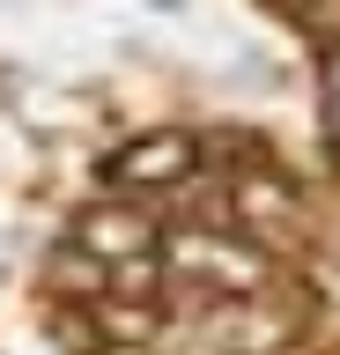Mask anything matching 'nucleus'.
I'll return each instance as SVG.
<instances>
[{
  "mask_svg": "<svg viewBox=\"0 0 340 355\" xmlns=\"http://www.w3.org/2000/svg\"><path fill=\"white\" fill-rule=\"evenodd\" d=\"M156 244V222L141 215V207H96V215H82V252H96V259H141Z\"/></svg>",
  "mask_w": 340,
  "mask_h": 355,
  "instance_id": "nucleus-1",
  "label": "nucleus"
},
{
  "mask_svg": "<svg viewBox=\"0 0 340 355\" xmlns=\"http://www.w3.org/2000/svg\"><path fill=\"white\" fill-rule=\"evenodd\" d=\"M185 163H193L185 133H148V141H134L118 155L111 171H118V185H170V178H185Z\"/></svg>",
  "mask_w": 340,
  "mask_h": 355,
  "instance_id": "nucleus-2",
  "label": "nucleus"
},
{
  "mask_svg": "<svg viewBox=\"0 0 340 355\" xmlns=\"http://www.w3.org/2000/svg\"><path fill=\"white\" fill-rule=\"evenodd\" d=\"M170 259L200 266V274H215V282H237V288L267 282V259H251V252H237V244H215V237H200V230H185V237L170 244Z\"/></svg>",
  "mask_w": 340,
  "mask_h": 355,
  "instance_id": "nucleus-3",
  "label": "nucleus"
},
{
  "mask_svg": "<svg viewBox=\"0 0 340 355\" xmlns=\"http://www.w3.org/2000/svg\"><path fill=\"white\" fill-rule=\"evenodd\" d=\"M96 318H104V333H118V340H148V333H156V318L141 311V296H118V304H104Z\"/></svg>",
  "mask_w": 340,
  "mask_h": 355,
  "instance_id": "nucleus-4",
  "label": "nucleus"
},
{
  "mask_svg": "<svg viewBox=\"0 0 340 355\" xmlns=\"http://www.w3.org/2000/svg\"><path fill=\"white\" fill-rule=\"evenodd\" d=\"M141 288H156V259H148V252L111 266V296H141Z\"/></svg>",
  "mask_w": 340,
  "mask_h": 355,
  "instance_id": "nucleus-5",
  "label": "nucleus"
},
{
  "mask_svg": "<svg viewBox=\"0 0 340 355\" xmlns=\"http://www.w3.org/2000/svg\"><path fill=\"white\" fill-rule=\"evenodd\" d=\"M325 111H333V133H340V44H333V60H325Z\"/></svg>",
  "mask_w": 340,
  "mask_h": 355,
  "instance_id": "nucleus-6",
  "label": "nucleus"
},
{
  "mask_svg": "<svg viewBox=\"0 0 340 355\" xmlns=\"http://www.w3.org/2000/svg\"><path fill=\"white\" fill-rule=\"evenodd\" d=\"M148 15H193V0H148Z\"/></svg>",
  "mask_w": 340,
  "mask_h": 355,
  "instance_id": "nucleus-7",
  "label": "nucleus"
}]
</instances>
